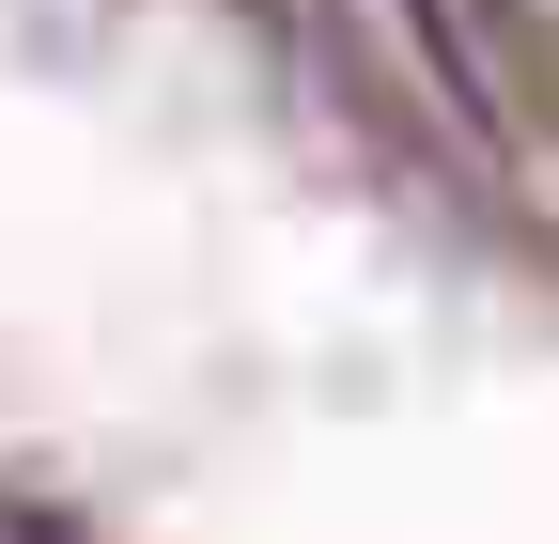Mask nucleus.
I'll list each match as a JSON object with an SVG mask.
<instances>
[{
	"label": "nucleus",
	"mask_w": 559,
	"mask_h": 544,
	"mask_svg": "<svg viewBox=\"0 0 559 544\" xmlns=\"http://www.w3.org/2000/svg\"><path fill=\"white\" fill-rule=\"evenodd\" d=\"M0 544H94L62 498H32V483H0Z\"/></svg>",
	"instance_id": "1"
}]
</instances>
